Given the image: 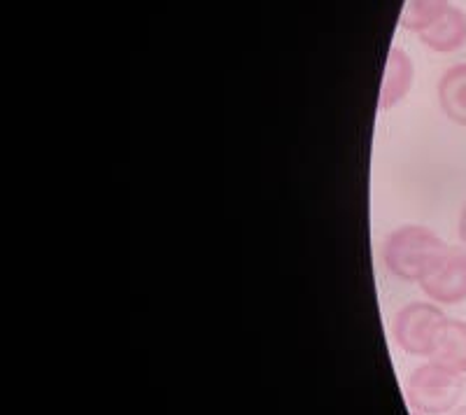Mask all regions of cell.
<instances>
[{"label":"cell","mask_w":466,"mask_h":415,"mask_svg":"<svg viewBox=\"0 0 466 415\" xmlns=\"http://www.w3.org/2000/svg\"><path fill=\"white\" fill-rule=\"evenodd\" d=\"M445 250H448V245L434 231L420 227V224H408L387 236L385 245H382V261L392 276L408 282H420V278L430 271L431 264Z\"/></svg>","instance_id":"6da1fadb"},{"label":"cell","mask_w":466,"mask_h":415,"mask_svg":"<svg viewBox=\"0 0 466 415\" xmlns=\"http://www.w3.org/2000/svg\"><path fill=\"white\" fill-rule=\"evenodd\" d=\"M466 388V379L445 364L430 362L415 369L406 385L408 404L420 415L451 413Z\"/></svg>","instance_id":"7a4b0ae2"},{"label":"cell","mask_w":466,"mask_h":415,"mask_svg":"<svg viewBox=\"0 0 466 415\" xmlns=\"http://www.w3.org/2000/svg\"><path fill=\"white\" fill-rule=\"evenodd\" d=\"M443 319V310L436 309L434 304L415 301L403 306L394 318V341L408 355L430 357L436 331Z\"/></svg>","instance_id":"3957f363"},{"label":"cell","mask_w":466,"mask_h":415,"mask_svg":"<svg viewBox=\"0 0 466 415\" xmlns=\"http://www.w3.org/2000/svg\"><path fill=\"white\" fill-rule=\"evenodd\" d=\"M420 288L431 301L445 306L461 304L466 299V250L448 248L420 278Z\"/></svg>","instance_id":"277c9868"},{"label":"cell","mask_w":466,"mask_h":415,"mask_svg":"<svg viewBox=\"0 0 466 415\" xmlns=\"http://www.w3.org/2000/svg\"><path fill=\"white\" fill-rule=\"evenodd\" d=\"M422 45L441 54L455 52L466 43V15L460 7L451 5L431 26L418 33Z\"/></svg>","instance_id":"5b68a950"},{"label":"cell","mask_w":466,"mask_h":415,"mask_svg":"<svg viewBox=\"0 0 466 415\" xmlns=\"http://www.w3.org/2000/svg\"><path fill=\"white\" fill-rule=\"evenodd\" d=\"M430 357H434V362L466 373V322L445 318L436 331Z\"/></svg>","instance_id":"8992f818"},{"label":"cell","mask_w":466,"mask_h":415,"mask_svg":"<svg viewBox=\"0 0 466 415\" xmlns=\"http://www.w3.org/2000/svg\"><path fill=\"white\" fill-rule=\"evenodd\" d=\"M410 86H413V64H410V59H408V54L399 47L390 49L385 77H382V86H380L382 110L397 106V103L406 96Z\"/></svg>","instance_id":"52a82bcc"},{"label":"cell","mask_w":466,"mask_h":415,"mask_svg":"<svg viewBox=\"0 0 466 415\" xmlns=\"http://www.w3.org/2000/svg\"><path fill=\"white\" fill-rule=\"evenodd\" d=\"M439 103L445 117L466 127V64L445 70L439 82Z\"/></svg>","instance_id":"ba28073f"},{"label":"cell","mask_w":466,"mask_h":415,"mask_svg":"<svg viewBox=\"0 0 466 415\" xmlns=\"http://www.w3.org/2000/svg\"><path fill=\"white\" fill-rule=\"evenodd\" d=\"M448 7H451L448 0H406L399 22H401L406 31L420 33L427 26H431Z\"/></svg>","instance_id":"9c48e42d"},{"label":"cell","mask_w":466,"mask_h":415,"mask_svg":"<svg viewBox=\"0 0 466 415\" xmlns=\"http://www.w3.org/2000/svg\"><path fill=\"white\" fill-rule=\"evenodd\" d=\"M460 240L466 245V203L461 208V215H460Z\"/></svg>","instance_id":"30bf717a"},{"label":"cell","mask_w":466,"mask_h":415,"mask_svg":"<svg viewBox=\"0 0 466 415\" xmlns=\"http://www.w3.org/2000/svg\"><path fill=\"white\" fill-rule=\"evenodd\" d=\"M451 415H466V406H460V409H452Z\"/></svg>","instance_id":"8fae6325"},{"label":"cell","mask_w":466,"mask_h":415,"mask_svg":"<svg viewBox=\"0 0 466 415\" xmlns=\"http://www.w3.org/2000/svg\"><path fill=\"white\" fill-rule=\"evenodd\" d=\"M415 415H420V413H415Z\"/></svg>","instance_id":"7c38bea8"}]
</instances>
